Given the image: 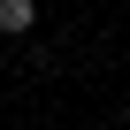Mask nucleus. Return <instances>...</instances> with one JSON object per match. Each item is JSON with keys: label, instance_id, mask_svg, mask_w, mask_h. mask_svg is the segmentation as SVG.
<instances>
[{"label": "nucleus", "instance_id": "1", "mask_svg": "<svg viewBox=\"0 0 130 130\" xmlns=\"http://www.w3.org/2000/svg\"><path fill=\"white\" fill-rule=\"evenodd\" d=\"M38 23V0H0V38H23Z\"/></svg>", "mask_w": 130, "mask_h": 130}]
</instances>
